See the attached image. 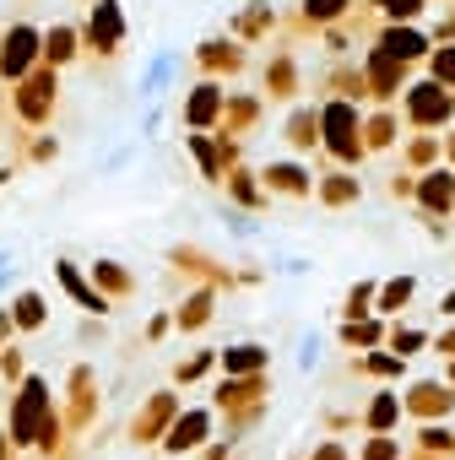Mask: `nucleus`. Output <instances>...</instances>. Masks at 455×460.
I'll use <instances>...</instances> for the list:
<instances>
[{"label": "nucleus", "mask_w": 455, "mask_h": 460, "mask_svg": "<svg viewBox=\"0 0 455 460\" xmlns=\"http://www.w3.org/2000/svg\"><path fill=\"white\" fill-rule=\"evenodd\" d=\"M28 49H33V39H28V33H12V49H6V71H22V66H28Z\"/></svg>", "instance_id": "f257e3e1"}, {"label": "nucleus", "mask_w": 455, "mask_h": 460, "mask_svg": "<svg viewBox=\"0 0 455 460\" xmlns=\"http://www.w3.org/2000/svg\"><path fill=\"white\" fill-rule=\"evenodd\" d=\"M195 433H201V417H184V422L174 428V438H168V444H174V449H184V444H195Z\"/></svg>", "instance_id": "f03ea898"}, {"label": "nucleus", "mask_w": 455, "mask_h": 460, "mask_svg": "<svg viewBox=\"0 0 455 460\" xmlns=\"http://www.w3.org/2000/svg\"><path fill=\"white\" fill-rule=\"evenodd\" d=\"M390 12H417V0H390Z\"/></svg>", "instance_id": "7ed1b4c3"}]
</instances>
